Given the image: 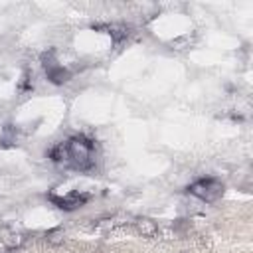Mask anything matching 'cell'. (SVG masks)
Wrapping results in <instances>:
<instances>
[{
	"instance_id": "obj_1",
	"label": "cell",
	"mask_w": 253,
	"mask_h": 253,
	"mask_svg": "<svg viewBox=\"0 0 253 253\" xmlns=\"http://www.w3.org/2000/svg\"><path fill=\"white\" fill-rule=\"evenodd\" d=\"M67 150V166L79 172L95 170V140L87 134H75L65 142Z\"/></svg>"
},
{
	"instance_id": "obj_2",
	"label": "cell",
	"mask_w": 253,
	"mask_h": 253,
	"mask_svg": "<svg viewBox=\"0 0 253 253\" xmlns=\"http://www.w3.org/2000/svg\"><path fill=\"white\" fill-rule=\"evenodd\" d=\"M223 182L219 178H213V176H208V178H198L194 180L190 186H188V194L198 198L200 202L204 204H213L217 202L221 196H223Z\"/></svg>"
},
{
	"instance_id": "obj_3",
	"label": "cell",
	"mask_w": 253,
	"mask_h": 253,
	"mask_svg": "<svg viewBox=\"0 0 253 253\" xmlns=\"http://www.w3.org/2000/svg\"><path fill=\"white\" fill-rule=\"evenodd\" d=\"M47 198H49V202H51L55 208H59V210H63V211H73V210L83 208V206L93 198V194H91V192H83V190H71V192H67V194H63V196L49 194Z\"/></svg>"
},
{
	"instance_id": "obj_4",
	"label": "cell",
	"mask_w": 253,
	"mask_h": 253,
	"mask_svg": "<svg viewBox=\"0 0 253 253\" xmlns=\"http://www.w3.org/2000/svg\"><path fill=\"white\" fill-rule=\"evenodd\" d=\"M0 239H2V243L8 247V249H20L24 243H26V233L24 231H20V229H16L14 225H4L2 229H0Z\"/></svg>"
},
{
	"instance_id": "obj_5",
	"label": "cell",
	"mask_w": 253,
	"mask_h": 253,
	"mask_svg": "<svg viewBox=\"0 0 253 253\" xmlns=\"http://www.w3.org/2000/svg\"><path fill=\"white\" fill-rule=\"evenodd\" d=\"M103 32H107V34L111 36L113 43L119 45V43H123V42L128 38L130 28H128L126 24H123V22H113V24H105V26H103Z\"/></svg>"
},
{
	"instance_id": "obj_6",
	"label": "cell",
	"mask_w": 253,
	"mask_h": 253,
	"mask_svg": "<svg viewBox=\"0 0 253 253\" xmlns=\"http://www.w3.org/2000/svg\"><path fill=\"white\" fill-rule=\"evenodd\" d=\"M132 225H134L136 233L142 235V237H154V235L158 233V223H156L152 217H146V215L134 217Z\"/></svg>"
},
{
	"instance_id": "obj_7",
	"label": "cell",
	"mask_w": 253,
	"mask_h": 253,
	"mask_svg": "<svg viewBox=\"0 0 253 253\" xmlns=\"http://www.w3.org/2000/svg\"><path fill=\"white\" fill-rule=\"evenodd\" d=\"M49 160L55 162V164H67V150H65V142H59L55 144L51 150H49Z\"/></svg>"
},
{
	"instance_id": "obj_8",
	"label": "cell",
	"mask_w": 253,
	"mask_h": 253,
	"mask_svg": "<svg viewBox=\"0 0 253 253\" xmlns=\"http://www.w3.org/2000/svg\"><path fill=\"white\" fill-rule=\"evenodd\" d=\"M43 237H45V241H47L49 245L57 247V245H61V243H63V229H61V227L47 229V231L43 233Z\"/></svg>"
},
{
	"instance_id": "obj_9",
	"label": "cell",
	"mask_w": 253,
	"mask_h": 253,
	"mask_svg": "<svg viewBox=\"0 0 253 253\" xmlns=\"http://www.w3.org/2000/svg\"><path fill=\"white\" fill-rule=\"evenodd\" d=\"M32 89H34V73L30 69H26L24 75H22V79L18 81V91L20 93H30Z\"/></svg>"
},
{
	"instance_id": "obj_10",
	"label": "cell",
	"mask_w": 253,
	"mask_h": 253,
	"mask_svg": "<svg viewBox=\"0 0 253 253\" xmlns=\"http://www.w3.org/2000/svg\"><path fill=\"white\" fill-rule=\"evenodd\" d=\"M2 253H18V251H16V249H8V247H6Z\"/></svg>"
},
{
	"instance_id": "obj_11",
	"label": "cell",
	"mask_w": 253,
	"mask_h": 253,
	"mask_svg": "<svg viewBox=\"0 0 253 253\" xmlns=\"http://www.w3.org/2000/svg\"><path fill=\"white\" fill-rule=\"evenodd\" d=\"M180 253H190V251H180Z\"/></svg>"
}]
</instances>
